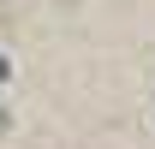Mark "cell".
<instances>
[{"mask_svg": "<svg viewBox=\"0 0 155 149\" xmlns=\"http://www.w3.org/2000/svg\"><path fill=\"white\" fill-rule=\"evenodd\" d=\"M66 6H78V0H66Z\"/></svg>", "mask_w": 155, "mask_h": 149, "instance_id": "obj_2", "label": "cell"}, {"mask_svg": "<svg viewBox=\"0 0 155 149\" xmlns=\"http://www.w3.org/2000/svg\"><path fill=\"white\" fill-rule=\"evenodd\" d=\"M0 131H6V113H0Z\"/></svg>", "mask_w": 155, "mask_h": 149, "instance_id": "obj_1", "label": "cell"}]
</instances>
